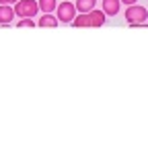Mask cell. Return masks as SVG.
Segmentation results:
<instances>
[{
  "label": "cell",
  "instance_id": "1",
  "mask_svg": "<svg viewBox=\"0 0 148 148\" xmlns=\"http://www.w3.org/2000/svg\"><path fill=\"white\" fill-rule=\"evenodd\" d=\"M123 16H125V21L130 23V27H146L144 23H146V18H148V10L140 4H130L127 8H125V12H123Z\"/></svg>",
  "mask_w": 148,
  "mask_h": 148
},
{
  "label": "cell",
  "instance_id": "2",
  "mask_svg": "<svg viewBox=\"0 0 148 148\" xmlns=\"http://www.w3.org/2000/svg\"><path fill=\"white\" fill-rule=\"evenodd\" d=\"M37 10H39L37 0H18V2L14 4V14H16L18 18H23V16L33 18V16L37 14Z\"/></svg>",
  "mask_w": 148,
  "mask_h": 148
},
{
  "label": "cell",
  "instance_id": "3",
  "mask_svg": "<svg viewBox=\"0 0 148 148\" xmlns=\"http://www.w3.org/2000/svg\"><path fill=\"white\" fill-rule=\"evenodd\" d=\"M56 10H58V21L60 23H72L74 16H76V6H74L72 2H68V0L60 2Z\"/></svg>",
  "mask_w": 148,
  "mask_h": 148
},
{
  "label": "cell",
  "instance_id": "4",
  "mask_svg": "<svg viewBox=\"0 0 148 148\" xmlns=\"http://www.w3.org/2000/svg\"><path fill=\"white\" fill-rule=\"evenodd\" d=\"M14 6L10 4H0V25L2 27H8L12 23V18H14Z\"/></svg>",
  "mask_w": 148,
  "mask_h": 148
},
{
  "label": "cell",
  "instance_id": "5",
  "mask_svg": "<svg viewBox=\"0 0 148 148\" xmlns=\"http://www.w3.org/2000/svg\"><path fill=\"white\" fill-rule=\"evenodd\" d=\"M88 18H90V27H103L105 21H107V14L103 10H99V8H92L88 12Z\"/></svg>",
  "mask_w": 148,
  "mask_h": 148
},
{
  "label": "cell",
  "instance_id": "6",
  "mask_svg": "<svg viewBox=\"0 0 148 148\" xmlns=\"http://www.w3.org/2000/svg\"><path fill=\"white\" fill-rule=\"evenodd\" d=\"M119 6H121V0H103V12L107 16H115L119 12Z\"/></svg>",
  "mask_w": 148,
  "mask_h": 148
},
{
  "label": "cell",
  "instance_id": "7",
  "mask_svg": "<svg viewBox=\"0 0 148 148\" xmlns=\"http://www.w3.org/2000/svg\"><path fill=\"white\" fill-rule=\"evenodd\" d=\"M37 25L39 27H58V16H53L51 12H43Z\"/></svg>",
  "mask_w": 148,
  "mask_h": 148
},
{
  "label": "cell",
  "instance_id": "8",
  "mask_svg": "<svg viewBox=\"0 0 148 148\" xmlns=\"http://www.w3.org/2000/svg\"><path fill=\"white\" fill-rule=\"evenodd\" d=\"M95 4H97V0H76V10L78 12H90L92 8H95Z\"/></svg>",
  "mask_w": 148,
  "mask_h": 148
},
{
  "label": "cell",
  "instance_id": "9",
  "mask_svg": "<svg viewBox=\"0 0 148 148\" xmlns=\"http://www.w3.org/2000/svg\"><path fill=\"white\" fill-rule=\"evenodd\" d=\"M74 27H90V18H88V12H78L74 16Z\"/></svg>",
  "mask_w": 148,
  "mask_h": 148
},
{
  "label": "cell",
  "instance_id": "10",
  "mask_svg": "<svg viewBox=\"0 0 148 148\" xmlns=\"http://www.w3.org/2000/svg\"><path fill=\"white\" fill-rule=\"evenodd\" d=\"M37 4H39L41 12H53L58 8V2H56V0H37Z\"/></svg>",
  "mask_w": 148,
  "mask_h": 148
},
{
  "label": "cell",
  "instance_id": "11",
  "mask_svg": "<svg viewBox=\"0 0 148 148\" xmlns=\"http://www.w3.org/2000/svg\"><path fill=\"white\" fill-rule=\"evenodd\" d=\"M16 27H37L35 23H33V18H29V16H23L21 21H18V25Z\"/></svg>",
  "mask_w": 148,
  "mask_h": 148
},
{
  "label": "cell",
  "instance_id": "12",
  "mask_svg": "<svg viewBox=\"0 0 148 148\" xmlns=\"http://www.w3.org/2000/svg\"><path fill=\"white\" fill-rule=\"evenodd\" d=\"M16 2H18V0H0V4H10V6L16 4Z\"/></svg>",
  "mask_w": 148,
  "mask_h": 148
},
{
  "label": "cell",
  "instance_id": "13",
  "mask_svg": "<svg viewBox=\"0 0 148 148\" xmlns=\"http://www.w3.org/2000/svg\"><path fill=\"white\" fill-rule=\"evenodd\" d=\"M121 2H123L125 6H130V4H136V2H138V0H121Z\"/></svg>",
  "mask_w": 148,
  "mask_h": 148
}]
</instances>
